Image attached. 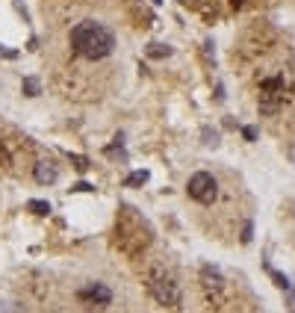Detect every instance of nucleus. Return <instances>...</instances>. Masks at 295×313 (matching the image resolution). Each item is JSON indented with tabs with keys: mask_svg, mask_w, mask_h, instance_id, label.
Masks as SVG:
<instances>
[{
	"mask_svg": "<svg viewBox=\"0 0 295 313\" xmlns=\"http://www.w3.org/2000/svg\"><path fill=\"white\" fill-rule=\"evenodd\" d=\"M71 48L86 59H104L115 48V35L98 21H80L71 30Z\"/></svg>",
	"mask_w": 295,
	"mask_h": 313,
	"instance_id": "f257e3e1",
	"label": "nucleus"
},
{
	"mask_svg": "<svg viewBox=\"0 0 295 313\" xmlns=\"http://www.w3.org/2000/svg\"><path fill=\"white\" fill-rule=\"evenodd\" d=\"M186 195L192 201H198V204H213L216 195H219V183H216V177L209 172H195L189 177V183H186Z\"/></svg>",
	"mask_w": 295,
	"mask_h": 313,
	"instance_id": "f03ea898",
	"label": "nucleus"
},
{
	"mask_svg": "<svg viewBox=\"0 0 295 313\" xmlns=\"http://www.w3.org/2000/svg\"><path fill=\"white\" fill-rule=\"evenodd\" d=\"M151 296L159 301V304H165V307H172V310H177L180 307V287L174 284L172 278H156L151 281Z\"/></svg>",
	"mask_w": 295,
	"mask_h": 313,
	"instance_id": "7ed1b4c3",
	"label": "nucleus"
},
{
	"mask_svg": "<svg viewBox=\"0 0 295 313\" xmlns=\"http://www.w3.org/2000/svg\"><path fill=\"white\" fill-rule=\"evenodd\" d=\"M33 177H35V183L48 186V183H56L59 172H56V166H53V163H48V160H38V163H35V169H33Z\"/></svg>",
	"mask_w": 295,
	"mask_h": 313,
	"instance_id": "20e7f679",
	"label": "nucleus"
},
{
	"mask_svg": "<svg viewBox=\"0 0 295 313\" xmlns=\"http://www.w3.org/2000/svg\"><path fill=\"white\" fill-rule=\"evenodd\" d=\"M80 298H89L95 304H109L112 301V293L106 290L104 284H89L86 290H80Z\"/></svg>",
	"mask_w": 295,
	"mask_h": 313,
	"instance_id": "39448f33",
	"label": "nucleus"
},
{
	"mask_svg": "<svg viewBox=\"0 0 295 313\" xmlns=\"http://www.w3.org/2000/svg\"><path fill=\"white\" fill-rule=\"evenodd\" d=\"M27 210L35 213V216H48V213H51V204L41 201V198H30V201H27Z\"/></svg>",
	"mask_w": 295,
	"mask_h": 313,
	"instance_id": "423d86ee",
	"label": "nucleus"
},
{
	"mask_svg": "<svg viewBox=\"0 0 295 313\" xmlns=\"http://www.w3.org/2000/svg\"><path fill=\"white\" fill-rule=\"evenodd\" d=\"M21 89H24V95H27V98H35V95H41V83H38L35 77H24Z\"/></svg>",
	"mask_w": 295,
	"mask_h": 313,
	"instance_id": "0eeeda50",
	"label": "nucleus"
},
{
	"mask_svg": "<svg viewBox=\"0 0 295 313\" xmlns=\"http://www.w3.org/2000/svg\"><path fill=\"white\" fill-rule=\"evenodd\" d=\"M148 177H151V174L145 172V169H142V172H130L124 177V186H142V183H148Z\"/></svg>",
	"mask_w": 295,
	"mask_h": 313,
	"instance_id": "6e6552de",
	"label": "nucleus"
},
{
	"mask_svg": "<svg viewBox=\"0 0 295 313\" xmlns=\"http://www.w3.org/2000/svg\"><path fill=\"white\" fill-rule=\"evenodd\" d=\"M168 53H172V48H168V45H159V42L148 45V56H156V59H159V56H168Z\"/></svg>",
	"mask_w": 295,
	"mask_h": 313,
	"instance_id": "1a4fd4ad",
	"label": "nucleus"
},
{
	"mask_svg": "<svg viewBox=\"0 0 295 313\" xmlns=\"http://www.w3.org/2000/svg\"><path fill=\"white\" fill-rule=\"evenodd\" d=\"M269 275H272V281L278 284V287L283 290V293L289 290V278H286V275H280V272H275V269H269Z\"/></svg>",
	"mask_w": 295,
	"mask_h": 313,
	"instance_id": "9d476101",
	"label": "nucleus"
},
{
	"mask_svg": "<svg viewBox=\"0 0 295 313\" xmlns=\"http://www.w3.org/2000/svg\"><path fill=\"white\" fill-rule=\"evenodd\" d=\"M68 156H71V163H74V169H80V172H86V169H89L86 156H80V154H68Z\"/></svg>",
	"mask_w": 295,
	"mask_h": 313,
	"instance_id": "9b49d317",
	"label": "nucleus"
},
{
	"mask_svg": "<svg viewBox=\"0 0 295 313\" xmlns=\"http://www.w3.org/2000/svg\"><path fill=\"white\" fill-rule=\"evenodd\" d=\"M204 145H213V148H216V145H219V133L209 130V127H204Z\"/></svg>",
	"mask_w": 295,
	"mask_h": 313,
	"instance_id": "f8f14e48",
	"label": "nucleus"
},
{
	"mask_svg": "<svg viewBox=\"0 0 295 313\" xmlns=\"http://www.w3.org/2000/svg\"><path fill=\"white\" fill-rule=\"evenodd\" d=\"M239 240H242L245 245L254 240V225H251V222H245V225H242V237H239Z\"/></svg>",
	"mask_w": 295,
	"mask_h": 313,
	"instance_id": "ddd939ff",
	"label": "nucleus"
},
{
	"mask_svg": "<svg viewBox=\"0 0 295 313\" xmlns=\"http://www.w3.org/2000/svg\"><path fill=\"white\" fill-rule=\"evenodd\" d=\"M71 192H95V186H92V183H86V180H80V183H77Z\"/></svg>",
	"mask_w": 295,
	"mask_h": 313,
	"instance_id": "4468645a",
	"label": "nucleus"
},
{
	"mask_svg": "<svg viewBox=\"0 0 295 313\" xmlns=\"http://www.w3.org/2000/svg\"><path fill=\"white\" fill-rule=\"evenodd\" d=\"M242 136L248 142H254V139H257V127H242Z\"/></svg>",
	"mask_w": 295,
	"mask_h": 313,
	"instance_id": "2eb2a0df",
	"label": "nucleus"
},
{
	"mask_svg": "<svg viewBox=\"0 0 295 313\" xmlns=\"http://www.w3.org/2000/svg\"><path fill=\"white\" fill-rule=\"evenodd\" d=\"M0 56H6V59H15L18 53H15V51H9V48H3V45H0Z\"/></svg>",
	"mask_w": 295,
	"mask_h": 313,
	"instance_id": "dca6fc26",
	"label": "nucleus"
},
{
	"mask_svg": "<svg viewBox=\"0 0 295 313\" xmlns=\"http://www.w3.org/2000/svg\"><path fill=\"white\" fill-rule=\"evenodd\" d=\"M289 160H292V163H295V142H292V145H289Z\"/></svg>",
	"mask_w": 295,
	"mask_h": 313,
	"instance_id": "f3484780",
	"label": "nucleus"
},
{
	"mask_svg": "<svg viewBox=\"0 0 295 313\" xmlns=\"http://www.w3.org/2000/svg\"><path fill=\"white\" fill-rule=\"evenodd\" d=\"M154 3H162V0H154Z\"/></svg>",
	"mask_w": 295,
	"mask_h": 313,
	"instance_id": "a211bd4d",
	"label": "nucleus"
}]
</instances>
